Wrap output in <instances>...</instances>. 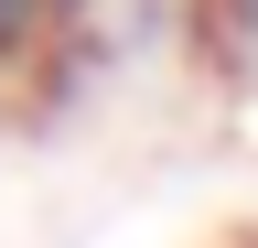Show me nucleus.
<instances>
[{
	"mask_svg": "<svg viewBox=\"0 0 258 248\" xmlns=\"http://www.w3.org/2000/svg\"><path fill=\"white\" fill-rule=\"evenodd\" d=\"M86 54V0H0V97L22 76H64Z\"/></svg>",
	"mask_w": 258,
	"mask_h": 248,
	"instance_id": "obj_1",
	"label": "nucleus"
},
{
	"mask_svg": "<svg viewBox=\"0 0 258 248\" xmlns=\"http://www.w3.org/2000/svg\"><path fill=\"white\" fill-rule=\"evenodd\" d=\"M247 248H258V227H247Z\"/></svg>",
	"mask_w": 258,
	"mask_h": 248,
	"instance_id": "obj_2",
	"label": "nucleus"
}]
</instances>
